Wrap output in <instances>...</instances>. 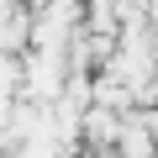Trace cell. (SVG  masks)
<instances>
[{
	"label": "cell",
	"mask_w": 158,
	"mask_h": 158,
	"mask_svg": "<svg viewBox=\"0 0 158 158\" xmlns=\"http://www.w3.org/2000/svg\"><path fill=\"white\" fill-rule=\"evenodd\" d=\"M69 53H48V48H21V95L27 100H58L69 85Z\"/></svg>",
	"instance_id": "1"
},
{
	"label": "cell",
	"mask_w": 158,
	"mask_h": 158,
	"mask_svg": "<svg viewBox=\"0 0 158 158\" xmlns=\"http://www.w3.org/2000/svg\"><path fill=\"white\" fill-rule=\"evenodd\" d=\"M132 100H137L142 111H153V106H158V74L148 79V85H137V90H132Z\"/></svg>",
	"instance_id": "2"
},
{
	"label": "cell",
	"mask_w": 158,
	"mask_h": 158,
	"mask_svg": "<svg viewBox=\"0 0 158 158\" xmlns=\"http://www.w3.org/2000/svg\"><path fill=\"white\" fill-rule=\"evenodd\" d=\"M11 106H16V90H0V127L11 121Z\"/></svg>",
	"instance_id": "3"
},
{
	"label": "cell",
	"mask_w": 158,
	"mask_h": 158,
	"mask_svg": "<svg viewBox=\"0 0 158 158\" xmlns=\"http://www.w3.org/2000/svg\"><path fill=\"white\" fill-rule=\"evenodd\" d=\"M21 6H32V11H37V6H48V0H21Z\"/></svg>",
	"instance_id": "4"
}]
</instances>
